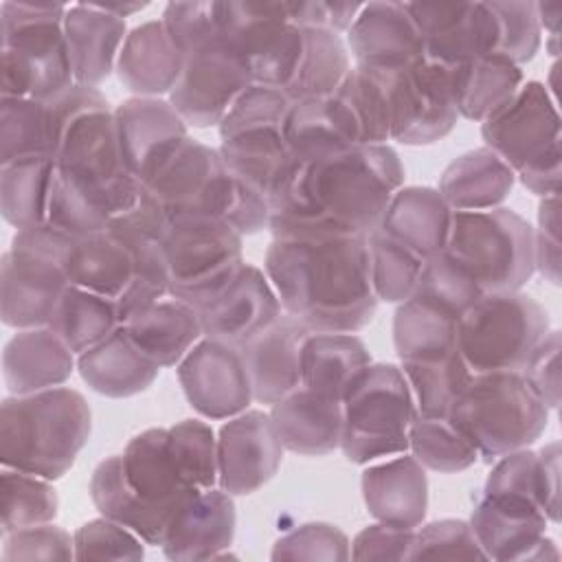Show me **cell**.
Returning a JSON list of instances; mask_svg holds the SVG:
<instances>
[{"mask_svg":"<svg viewBox=\"0 0 562 562\" xmlns=\"http://www.w3.org/2000/svg\"><path fill=\"white\" fill-rule=\"evenodd\" d=\"M310 334L299 318L285 312L237 349L255 402L272 406L301 386V351Z\"/></svg>","mask_w":562,"mask_h":562,"instance_id":"cell-22","label":"cell"},{"mask_svg":"<svg viewBox=\"0 0 562 562\" xmlns=\"http://www.w3.org/2000/svg\"><path fill=\"white\" fill-rule=\"evenodd\" d=\"M57 132L46 101L0 99V167L24 158H53Z\"/></svg>","mask_w":562,"mask_h":562,"instance_id":"cell-45","label":"cell"},{"mask_svg":"<svg viewBox=\"0 0 562 562\" xmlns=\"http://www.w3.org/2000/svg\"><path fill=\"white\" fill-rule=\"evenodd\" d=\"M542 509L549 522H560V443L551 441L538 450Z\"/></svg>","mask_w":562,"mask_h":562,"instance_id":"cell-63","label":"cell"},{"mask_svg":"<svg viewBox=\"0 0 562 562\" xmlns=\"http://www.w3.org/2000/svg\"><path fill=\"white\" fill-rule=\"evenodd\" d=\"M235 503L220 485L198 492L173 516L160 549L169 560L226 558L235 538Z\"/></svg>","mask_w":562,"mask_h":562,"instance_id":"cell-24","label":"cell"},{"mask_svg":"<svg viewBox=\"0 0 562 562\" xmlns=\"http://www.w3.org/2000/svg\"><path fill=\"white\" fill-rule=\"evenodd\" d=\"M121 327L136 349L160 369L176 367L204 336L198 310L173 296L160 299Z\"/></svg>","mask_w":562,"mask_h":562,"instance_id":"cell-34","label":"cell"},{"mask_svg":"<svg viewBox=\"0 0 562 562\" xmlns=\"http://www.w3.org/2000/svg\"><path fill=\"white\" fill-rule=\"evenodd\" d=\"M415 296H422L459 318L483 296V292L468 270L441 250L439 255L426 259Z\"/></svg>","mask_w":562,"mask_h":562,"instance_id":"cell-51","label":"cell"},{"mask_svg":"<svg viewBox=\"0 0 562 562\" xmlns=\"http://www.w3.org/2000/svg\"><path fill=\"white\" fill-rule=\"evenodd\" d=\"M283 450L268 413L246 408L228 417L217 435V485L231 496L257 492L277 474Z\"/></svg>","mask_w":562,"mask_h":562,"instance_id":"cell-18","label":"cell"},{"mask_svg":"<svg viewBox=\"0 0 562 562\" xmlns=\"http://www.w3.org/2000/svg\"><path fill=\"white\" fill-rule=\"evenodd\" d=\"M55 160L24 158L0 167V211L18 231L44 226L53 193Z\"/></svg>","mask_w":562,"mask_h":562,"instance_id":"cell-41","label":"cell"},{"mask_svg":"<svg viewBox=\"0 0 562 562\" xmlns=\"http://www.w3.org/2000/svg\"><path fill=\"white\" fill-rule=\"evenodd\" d=\"M400 369L411 386L417 415H448L472 378L459 349L437 358L404 360Z\"/></svg>","mask_w":562,"mask_h":562,"instance_id":"cell-46","label":"cell"},{"mask_svg":"<svg viewBox=\"0 0 562 562\" xmlns=\"http://www.w3.org/2000/svg\"><path fill=\"white\" fill-rule=\"evenodd\" d=\"M422 35L424 57L454 66L498 57V18L492 2H406Z\"/></svg>","mask_w":562,"mask_h":562,"instance_id":"cell-16","label":"cell"},{"mask_svg":"<svg viewBox=\"0 0 562 562\" xmlns=\"http://www.w3.org/2000/svg\"><path fill=\"white\" fill-rule=\"evenodd\" d=\"M356 66L397 70L424 59L422 35L406 2L362 4L347 31Z\"/></svg>","mask_w":562,"mask_h":562,"instance_id":"cell-23","label":"cell"},{"mask_svg":"<svg viewBox=\"0 0 562 562\" xmlns=\"http://www.w3.org/2000/svg\"><path fill=\"white\" fill-rule=\"evenodd\" d=\"M457 321L454 314L422 296L413 294L402 301L393 316V342L400 362L437 358L459 349Z\"/></svg>","mask_w":562,"mask_h":562,"instance_id":"cell-42","label":"cell"},{"mask_svg":"<svg viewBox=\"0 0 562 562\" xmlns=\"http://www.w3.org/2000/svg\"><path fill=\"white\" fill-rule=\"evenodd\" d=\"M167 443L189 487H217V437L206 422L182 419L169 426Z\"/></svg>","mask_w":562,"mask_h":562,"instance_id":"cell-50","label":"cell"},{"mask_svg":"<svg viewBox=\"0 0 562 562\" xmlns=\"http://www.w3.org/2000/svg\"><path fill=\"white\" fill-rule=\"evenodd\" d=\"M114 125L125 169L145 184L189 138L184 119L158 97H132L114 108Z\"/></svg>","mask_w":562,"mask_h":562,"instance_id":"cell-21","label":"cell"},{"mask_svg":"<svg viewBox=\"0 0 562 562\" xmlns=\"http://www.w3.org/2000/svg\"><path fill=\"white\" fill-rule=\"evenodd\" d=\"M367 241L371 285L378 301L402 303L411 299L426 261L380 231H373Z\"/></svg>","mask_w":562,"mask_h":562,"instance_id":"cell-49","label":"cell"},{"mask_svg":"<svg viewBox=\"0 0 562 562\" xmlns=\"http://www.w3.org/2000/svg\"><path fill=\"white\" fill-rule=\"evenodd\" d=\"M64 35L75 83L97 88L116 68L127 26L101 4H68Z\"/></svg>","mask_w":562,"mask_h":562,"instance_id":"cell-28","label":"cell"},{"mask_svg":"<svg viewBox=\"0 0 562 562\" xmlns=\"http://www.w3.org/2000/svg\"><path fill=\"white\" fill-rule=\"evenodd\" d=\"M358 145H386L391 140L386 72L369 66L349 68L331 92Z\"/></svg>","mask_w":562,"mask_h":562,"instance_id":"cell-40","label":"cell"},{"mask_svg":"<svg viewBox=\"0 0 562 562\" xmlns=\"http://www.w3.org/2000/svg\"><path fill=\"white\" fill-rule=\"evenodd\" d=\"M217 24L252 83L290 101L329 97L351 68L342 37L294 24L290 2H217Z\"/></svg>","mask_w":562,"mask_h":562,"instance_id":"cell-3","label":"cell"},{"mask_svg":"<svg viewBox=\"0 0 562 562\" xmlns=\"http://www.w3.org/2000/svg\"><path fill=\"white\" fill-rule=\"evenodd\" d=\"M121 468L127 485L151 509L165 514L169 525L180 507L202 490H193L180 476L169 452L167 428H147L134 435L123 454Z\"/></svg>","mask_w":562,"mask_h":562,"instance_id":"cell-25","label":"cell"},{"mask_svg":"<svg viewBox=\"0 0 562 562\" xmlns=\"http://www.w3.org/2000/svg\"><path fill=\"white\" fill-rule=\"evenodd\" d=\"M415 529L375 522L364 527L351 542L353 560H408Z\"/></svg>","mask_w":562,"mask_h":562,"instance_id":"cell-61","label":"cell"},{"mask_svg":"<svg viewBox=\"0 0 562 562\" xmlns=\"http://www.w3.org/2000/svg\"><path fill=\"white\" fill-rule=\"evenodd\" d=\"M292 101L268 86L252 83L248 86L241 97L233 103L228 114L222 119L220 127V138L250 130V127H261V125H285V116L290 110Z\"/></svg>","mask_w":562,"mask_h":562,"instance_id":"cell-57","label":"cell"},{"mask_svg":"<svg viewBox=\"0 0 562 562\" xmlns=\"http://www.w3.org/2000/svg\"><path fill=\"white\" fill-rule=\"evenodd\" d=\"M362 498L378 522L417 529L428 509V479L424 465L408 452L369 465L360 479Z\"/></svg>","mask_w":562,"mask_h":562,"instance_id":"cell-27","label":"cell"},{"mask_svg":"<svg viewBox=\"0 0 562 562\" xmlns=\"http://www.w3.org/2000/svg\"><path fill=\"white\" fill-rule=\"evenodd\" d=\"M90 428L88 402L75 389L9 395L0 406V463L57 481L88 443Z\"/></svg>","mask_w":562,"mask_h":562,"instance_id":"cell-4","label":"cell"},{"mask_svg":"<svg viewBox=\"0 0 562 562\" xmlns=\"http://www.w3.org/2000/svg\"><path fill=\"white\" fill-rule=\"evenodd\" d=\"M77 369L81 380L105 397H132L145 391L160 371L158 364L136 349L123 327L79 353Z\"/></svg>","mask_w":562,"mask_h":562,"instance_id":"cell-36","label":"cell"},{"mask_svg":"<svg viewBox=\"0 0 562 562\" xmlns=\"http://www.w3.org/2000/svg\"><path fill=\"white\" fill-rule=\"evenodd\" d=\"M72 369L75 353L50 327L18 329L2 351V373L11 395L61 386Z\"/></svg>","mask_w":562,"mask_h":562,"instance_id":"cell-32","label":"cell"},{"mask_svg":"<svg viewBox=\"0 0 562 562\" xmlns=\"http://www.w3.org/2000/svg\"><path fill=\"white\" fill-rule=\"evenodd\" d=\"M481 136L525 189L540 198L560 193V114L544 83H522L512 101L481 123Z\"/></svg>","mask_w":562,"mask_h":562,"instance_id":"cell-8","label":"cell"},{"mask_svg":"<svg viewBox=\"0 0 562 562\" xmlns=\"http://www.w3.org/2000/svg\"><path fill=\"white\" fill-rule=\"evenodd\" d=\"M195 310L204 338L239 349L272 325L283 307L266 272L244 261L235 277Z\"/></svg>","mask_w":562,"mask_h":562,"instance_id":"cell-20","label":"cell"},{"mask_svg":"<svg viewBox=\"0 0 562 562\" xmlns=\"http://www.w3.org/2000/svg\"><path fill=\"white\" fill-rule=\"evenodd\" d=\"M485 463L531 446L547 428L549 408L518 371L472 373L448 411Z\"/></svg>","mask_w":562,"mask_h":562,"instance_id":"cell-7","label":"cell"},{"mask_svg":"<svg viewBox=\"0 0 562 562\" xmlns=\"http://www.w3.org/2000/svg\"><path fill=\"white\" fill-rule=\"evenodd\" d=\"M498 15L501 50L498 57L520 66L529 61L540 48V22L536 2L525 0H494Z\"/></svg>","mask_w":562,"mask_h":562,"instance_id":"cell-55","label":"cell"},{"mask_svg":"<svg viewBox=\"0 0 562 562\" xmlns=\"http://www.w3.org/2000/svg\"><path fill=\"white\" fill-rule=\"evenodd\" d=\"M408 450L424 470L454 474L479 461L472 441L448 415H415L408 428Z\"/></svg>","mask_w":562,"mask_h":562,"instance_id":"cell-47","label":"cell"},{"mask_svg":"<svg viewBox=\"0 0 562 562\" xmlns=\"http://www.w3.org/2000/svg\"><path fill=\"white\" fill-rule=\"evenodd\" d=\"M75 560H143V540L105 516L88 520L72 533Z\"/></svg>","mask_w":562,"mask_h":562,"instance_id":"cell-54","label":"cell"},{"mask_svg":"<svg viewBox=\"0 0 562 562\" xmlns=\"http://www.w3.org/2000/svg\"><path fill=\"white\" fill-rule=\"evenodd\" d=\"M182 66L184 55L162 20H151L127 33L116 59V75L136 97H160L173 90Z\"/></svg>","mask_w":562,"mask_h":562,"instance_id":"cell-30","label":"cell"},{"mask_svg":"<svg viewBox=\"0 0 562 562\" xmlns=\"http://www.w3.org/2000/svg\"><path fill=\"white\" fill-rule=\"evenodd\" d=\"M48 327L79 356L114 334L121 327V314L116 301L68 285L55 305Z\"/></svg>","mask_w":562,"mask_h":562,"instance_id":"cell-44","label":"cell"},{"mask_svg":"<svg viewBox=\"0 0 562 562\" xmlns=\"http://www.w3.org/2000/svg\"><path fill=\"white\" fill-rule=\"evenodd\" d=\"M443 252L468 270L483 294L520 290L536 272L533 228L503 206L452 211Z\"/></svg>","mask_w":562,"mask_h":562,"instance_id":"cell-9","label":"cell"},{"mask_svg":"<svg viewBox=\"0 0 562 562\" xmlns=\"http://www.w3.org/2000/svg\"><path fill=\"white\" fill-rule=\"evenodd\" d=\"M408 560H485L470 522L443 518L415 529Z\"/></svg>","mask_w":562,"mask_h":562,"instance_id":"cell-53","label":"cell"},{"mask_svg":"<svg viewBox=\"0 0 562 562\" xmlns=\"http://www.w3.org/2000/svg\"><path fill=\"white\" fill-rule=\"evenodd\" d=\"M514 180V171L492 149L479 147L443 169L437 191L450 211H487L509 195Z\"/></svg>","mask_w":562,"mask_h":562,"instance_id":"cell-38","label":"cell"},{"mask_svg":"<svg viewBox=\"0 0 562 562\" xmlns=\"http://www.w3.org/2000/svg\"><path fill=\"white\" fill-rule=\"evenodd\" d=\"M178 382L189 404L206 419L235 417L252 402L239 351L211 338H200L178 362Z\"/></svg>","mask_w":562,"mask_h":562,"instance_id":"cell-19","label":"cell"},{"mask_svg":"<svg viewBox=\"0 0 562 562\" xmlns=\"http://www.w3.org/2000/svg\"><path fill=\"white\" fill-rule=\"evenodd\" d=\"M544 512L527 501L487 496L479 492L470 516L474 538L485 560L540 562L558 560L560 553L547 531Z\"/></svg>","mask_w":562,"mask_h":562,"instance_id":"cell-17","label":"cell"},{"mask_svg":"<svg viewBox=\"0 0 562 562\" xmlns=\"http://www.w3.org/2000/svg\"><path fill=\"white\" fill-rule=\"evenodd\" d=\"M450 222L452 211L437 189L402 187L391 198L375 231L426 261L446 248Z\"/></svg>","mask_w":562,"mask_h":562,"instance_id":"cell-33","label":"cell"},{"mask_svg":"<svg viewBox=\"0 0 562 562\" xmlns=\"http://www.w3.org/2000/svg\"><path fill=\"white\" fill-rule=\"evenodd\" d=\"M411 386L395 364H369L342 400V454L358 465L408 452L415 419Z\"/></svg>","mask_w":562,"mask_h":562,"instance_id":"cell-11","label":"cell"},{"mask_svg":"<svg viewBox=\"0 0 562 562\" xmlns=\"http://www.w3.org/2000/svg\"><path fill=\"white\" fill-rule=\"evenodd\" d=\"M481 492L487 496L527 501L542 509L538 452L520 448V450L498 457L492 472L487 474Z\"/></svg>","mask_w":562,"mask_h":562,"instance_id":"cell-52","label":"cell"},{"mask_svg":"<svg viewBox=\"0 0 562 562\" xmlns=\"http://www.w3.org/2000/svg\"><path fill=\"white\" fill-rule=\"evenodd\" d=\"M560 349L562 338L558 329H549L529 356L522 375L540 395L547 408L560 406Z\"/></svg>","mask_w":562,"mask_h":562,"instance_id":"cell-59","label":"cell"},{"mask_svg":"<svg viewBox=\"0 0 562 562\" xmlns=\"http://www.w3.org/2000/svg\"><path fill=\"white\" fill-rule=\"evenodd\" d=\"M143 187L158 200L169 220L220 217L241 235L268 228L270 204L228 171L215 147L191 136Z\"/></svg>","mask_w":562,"mask_h":562,"instance_id":"cell-5","label":"cell"},{"mask_svg":"<svg viewBox=\"0 0 562 562\" xmlns=\"http://www.w3.org/2000/svg\"><path fill=\"white\" fill-rule=\"evenodd\" d=\"M386 72L391 140L428 145L452 132L457 108L448 86L446 66L426 57Z\"/></svg>","mask_w":562,"mask_h":562,"instance_id":"cell-15","label":"cell"},{"mask_svg":"<svg viewBox=\"0 0 562 562\" xmlns=\"http://www.w3.org/2000/svg\"><path fill=\"white\" fill-rule=\"evenodd\" d=\"M220 140L217 151L228 171L272 206L296 167L283 140V127H250L222 136Z\"/></svg>","mask_w":562,"mask_h":562,"instance_id":"cell-26","label":"cell"},{"mask_svg":"<svg viewBox=\"0 0 562 562\" xmlns=\"http://www.w3.org/2000/svg\"><path fill=\"white\" fill-rule=\"evenodd\" d=\"M248 86L250 70L217 33L184 53L180 79L167 101L187 125L211 127L222 123Z\"/></svg>","mask_w":562,"mask_h":562,"instance_id":"cell-14","label":"cell"},{"mask_svg":"<svg viewBox=\"0 0 562 562\" xmlns=\"http://www.w3.org/2000/svg\"><path fill=\"white\" fill-rule=\"evenodd\" d=\"M536 270L551 283H560V198L547 195L538 206V228L533 231Z\"/></svg>","mask_w":562,"mask_h":562,"instance_id":"cell-60","label":"cell"},{"mask_svg":"<svg viewBox=\"0 0 562 562\" xmlns=\"http://www.w3.org/2000/svg\"><path fill=\"white\" fill-rule=\"evenodd\" d=\"M283 140L296 162H310L358 147L351 143L329 97L292 101L283 125Z\"/></svg>","mask_w":562,"mask_h":562,"instance_id":"cell-43","label":"cell"},{"mask_svg":"<svg viewBox=\"0 0 562 562\" xmlns=\"http://www.w3.org/2000/svg\"><path fill=\"white\" fill-rule=\"evenodd\" d=\"M90 498L101 516L132 529L145 544L160 547L169 518L143 503L127 485L121 468V454L103 459L90 476Z\"/></svg>","mask_w":562,"mask_h":562,"instance_id":"cell-39","label":"cell"},{"mask_svg":"<svg viewBox=\"0 0 562 562\" xmlns=\"http://www.w3.org/2000/svg\"><path fill=\"white\" fill-rule=\"evenodd\" d=\"M72 237L53 226L18 231L0 266V316L7 327H48L61 292L70 285L64 255Z\"/></svg>","mask_w":562,"mask_h":562,"instance_id":"cell-12","label":"cell"},{"mask_svg":"<svg viewBox=\"0 0 562 562\" xmlns=\"http://www.w3.org/2000/svg\"><path fill=\"white\" fill-rule=\"evenodd\" d=\"M549 331L547 310L529 294H483L457 321V347L472 373H522L536 345Z\"/></svg>","mask_w":562,"mask_h":562,"instance_id":"cell-10","label":"cell"},{"mask_svg":"<svg viewBox=\"0 0 562 562\" xmlns=\"http://www.w3.org/2000/svg\"><path fill=\"white\" fill-rule=\"evenodd\" d=\"M360 9L358 2H290V18L299 26L342 33L349 31Z\"/></svg>","mask_w":562,"mask_h":562,"instance_id":"cell-62","label":"cell"},{"mask_svg":"<svg viewBox=\"0 0 562 562\" xmlns=\"http://www.w3.org/2000/svg\"><path fill=\"white\" fill-rule=\"evenodd\" d=\"M270 419L285 450L303 457H323L340 448L342 402L305 386L272 404Z\"/></svg>","mask_w":562,"mask_h":562,"instance_id":"cell-31","label":"cell"},{"mask_svg":"<svg viewBox=\"0 0 562 562\" xmlns=\"http://www.w3.org/2000/svg\"><path fill=\"white\" fill-rule=\"evenodd\" d=\"M347 536L329 522H305L274 542L272 560H347Z\"/></svg>","mask_w":562,"mask_h":562,"instance_id":"cell-56","label":"cell"},{"mask_svg":"<svg viewBox=\"0 0 562 562\" xmlns=\"http://www.w3.org/2000/svg\"><path fill=\"white\" fill-rule=\"evenodd\" d=\"M68 4L2 2V97L46 101L75 86L64 15Z\"/></svg>","mask_w":562,"mask_h":562,"instance_id":"cell-6","label":"cell"},{"mask_svg":"<svg viewBox=\"0 0 562 562\" xmlns=\"http://www.w3.org/2000/svg\"><path fill=\"white\" fill-rule=\"evenodd\" d=\"M4 538L2 560H70L75 558V542L68 531L50 522L11 531Z\"/></svg>","mask_w":562,"mask_h":562,"instance_id":"cell-58","label":"cell"},{"mask_svg":"<svg viewBox=\"0 0 562 562\" xmlns=\"http://www.w3.org/2000/svg\"><path fill=\"white\" fill-rule=\"evenodd\" d=\"M241 237L220 217H173L162 237L169 296L200 307L217 294L244 263Z\"/></svg>","mask_w":562,"mask_h":562,"instance_id":"cell-13","label":"cell"},{"mask_svg":"<svg viewBox=\"0 0 562 562\" xmlns=\"http://www.w3.org/2000/svg\"><path fill=\"white\" fill-rule=\"evenodd\" d=\"M263 270L281 307L310 331L353 334L378 307L362 235L272 239Z\"/></svg>","mask_w":562,"mask_h":562,"instance_id":"cell-2","label":"cell"},{"mask_svg":"<svg viewBox=\"0 0 562 562\" xmlns=\"http://www.w3.org/2000/svg\"><path fill=\"white\" fill-rule=\"evenodd\" d=\"M446 72L457 114L481 123L512 101L522 86L520 66L501 57L468 59L446 66Z\"/></svg>","mask_w":562,"mask_h":562,"instance_id":"cell-37","label":"cell"},{"mask_svg":"<svg viewBox=\"0 0 562 562\" xmlns=\"http://www.w3.org/2000/svg\"><path fill=\"white\" fill-rule=\"evenodd\" d=\"M70 285H79L112 301H121L136 281V248L110 231L77 237L64 255Z\"/></svg>","mask_w":562,"mask_h":562,"instance_id":"cell-29","label":"cell"},{"mask_svg":"<svg viewBox=\"0 0 562 562\" xmlns=\"http://www.w3.org/2000/svg\"><path fill=\"white\" fill-rule=\"evenodd\" d=\"M404 184V167L389 145H358L340 154L296 162L270 206L272 239L369 237Z\"/></svg>","mask_w":562,"mask_h":562,"instance_id":"cell-1","label":"cell"},{"mask_svg":"<svg viewBox=\"0 0 562 562\" xmlns=\"http://www.w3.org/2000/svg\"><path fill=\"white\" fill-rule=\"evenodd\" d=\"M369 364V349L358 336L312 331L301 351V386L342 402Z\"/></svg>","mask_w":562,"mask_h":562,"instance_id":"cell-35","label":"cell"},{"mask_svg":"<svg viewBox=\"0 0 562 562\" xmlns=\"http://www.w3.org/2000/svg\"><path fill=\"white\" fill-rule=\"evenodd\" d=\"M560 4H549V2H536V15L540 22V29H547L558 42V22H560Z\"/></svg>","mask_w":562,"mask_h":562,"instance_id":"cell-64","label":"cell"},{"mask_svg":"<svg viewBox=\"0 0 562 562\" xmlns=\"http://www.w3.org/2000/svg\"><path fill=\"white\" fill-rule=\"evenodd\" d=\"M2 536L53 522L57 516V494L53 490V481L22 472L2 468Z\"/></svg>","mask_w":562,"mask_h":562,"instance_id":"cell-48","label":"cell"}]
</instances>
